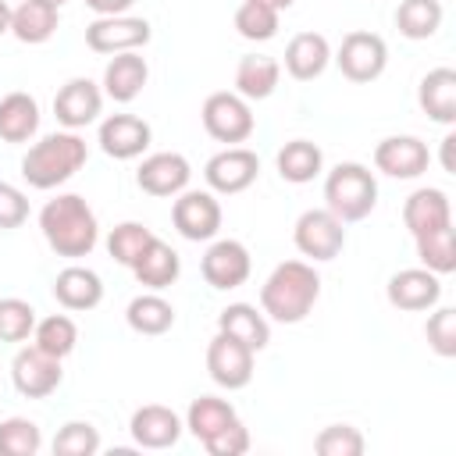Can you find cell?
<instances>
[{"mask_svg": "<svg viewBox=\"0 0 456 456\" xmlns=\"http://www.w3.org/2000/svg\"><path fill=\"white\" fill-rule=\"evenodd\" d=\"M235 28L246 39H271L278 32V11L264 0H242L235 11Z\"/></svg>", "mask_w": 456, "mask_h": 456, "instance_id": "36", "label": "cell"}, {"mask_svg": "<svg viewBox=\"0 0 456 456\" xmlns=\"http://www.w3.org/2000/svg\"><path fill=\"white\" fill-rule=\"evenodd\" d=\"M321 146L310 142V139H292L278 150V171L285 182H310L317 171H321Z\"/></svg>", "mask_w": 456, "mask_h": 456, "instance_id": "30", "label": "cell"}, {"mask_svg": "<svg viewBox=\"0 0 456 456\" xmlns=\"http://www.w3.org/2000/svg\"><path fill=\"white\" fill-rule=\"evenodd\" d=\"M324 200H328V210L338 217V221H360L374 210L378 203V182L374 175L363 167V164H338L328 182H324Z\"/></svg>", "mask_w": 456, "mask_h": 456, "instance_id": "4", "label": "cell"}, {"mask_svg": "<svg viewBox=\"0 0 456 456\" xmlns=\"http://www.w3.org/2000/svg\"><path fill=\"white\" fill-rule=\"evenodd\" d=\"M128 428H132V438H135L139 445H146V449H167V445H175L178 435H182L178 413L167 410V406H160V403L139 406V410L132 413V424H128Z\"/></svg>", "mask_w": 456, "mask_h": 456, "instance_id": "19", "label": "cell"}, {"mask_svg": "<svg viewBox=\"0 0 456 456\" xmlns=\"http://www.w3.org/2000/svg\"><path fill=\"white\" fill-rule=\"evenodd\" d=\"M314 449L321 456H360L363 452V435L353 424H331L314 438Z\"/></svg>", "mask_w": 456, "mask_h": 456, "instance_id": "41", "label": "cell"}, {"mask_svg": "<svg viewBox=\"0 0 456 456\" xmlns=\"http://www.w3.org/2000/svg\"><path fill=\"white\" fill-rule=\"evenodd\" d=\"M417 100L424 107L428 118L442 121V125H452L456 121V71L452 68H435L420 78V89H417Z\"/></svg>", "mask_w": 456, "mask_h": 456, "instance_id": "23", "label": "cell"}, {"mask_svg": "<svg viewBox=\"0 0 456 456\" xmlns=\"http://www.w3.org/2000/svg\"><path fill=\"white\" fill-rule=\"evenodd\" d=\"M203 445H207L210 456H239V452L249 449V431L239 420H232L221 431H214L210 438H203Z\"/></svg>", "mask_w": 456, "mask_h": 456, "instance_id": "43", "label": "cell"}, {"mask_svg": "<svg viewBox=\"0 0 456 456\" xmlns=\"http://www.w3.org/2000/svg\"><path fill=\"white\" fill-rule=\"evenodd\" d=\"M11 378H14V388L28 399H39V395H50L57 385H61V360L43 353L36 342L18 349L14 363H11Z\"/></svg>", "mask_w": 456, "mask_h": 456, "instance_id": "9", "label": "cell"}, {"mask_svg": "<svg viewBox=\"0 0 456 456\" xmlns=\"http://www.w3.org/2000/svg\"><path fill=\"white\" fill-rule=\"evenodd\" d=\"M157 235L146 228V224H139V221H125V224H118L114 232H110V239H107V249H110V256L118 260V264H135L139 260V253L153 242Z\"/></svg>", "mask_w": 456, "mask_h": 456, "instance_id": "37", "label": "cell"}, {"mask_svg": "<svg viewBox=\"0 0 456 456\" xmlns=\"http://www.w3.org/2000/svg\"><path fill=\"white\" fill-rule=\"evenodd\" d=\"M36 331V310L25 299H0V342H25Z\"/></svg>", "mask_w": 456, "mask_h": 456, "instance_id": "39", "label": "cell"}, {"mask_svg": "<svg viewBox=\"0 0 456 456\" xmlns=\"http://www.w3.org/2000/svg\"><path fill=\"white\" fill-rule=\"evenodd\" d=\"M146 78H150V68H146V61H142L139 53H132V50L118 53V57L107 64V71H103L107 96H110V100H118V103L135 100V96L142 93Z\"/></svg>", "mask_w": 456, "mask_h": 456, "instance_id": "24", "label": "cell"}, {"mask_svg": "<svg viewBox=\"0 0 456 456\" xmlns=\"http://www.w3.org/2000/svg\"><path fill=\"white\" fill-rule=\"evenodd\" d=\"M278 75H281V68H278L274 57H267V53H246L239 61V68H235L239 96L242 100H264V96H271L274 86H278Z\"/></svg>", "mask_w": 456, "mask_h": 456, "instance_id": "26", "label": "cell"}, {"mask_svg": "<svg viewBox=\"0 0 456 456\" xmlns=\"http://www.w3.org/2000/svg\"><path fill=\"white\" fill-rule=\"evenodd\" d=\"M256 171H260V160L246 146H228V150L214 153L203 167L210 189H217V192H242L246 185H253Z\"/></svg>", "mask_w": 456, "mask_h": 456, "instance_id": "11", "label": "cell"}, {"mask_svg": "<svg viewBox=\"0 0 456 456\" xmlns=\"http://www.w3.org/2000/svg\"><path fill=\"white\" fill-rule=\"evenodd\" d=\"M100 146L107 157H118V160L139 157L150 146V125L135 114H110L100 125Z\"/></svg>", "mask_w": 456, "mask_h": 456, "instance_id": "18", "label": "cell"}, {"mask_svg": "<svg viewBox=\"0 0 456 456\" xmlns=\"http://www.w3.org/2000/svg\"><path fill=\"white\" fill-rule=\"evenodd\" d=\"M232 420H239V417H235V410H232L224 399L200 395V399H192V406H189V431H192L200 442L210 438L214 431H221L224 424H232Z\"/></svg>", "mask_w": 456, "mask_h": 456, "instance_id": "35", "label": "cell"}, {"mask_svg": "<svg viewBox=\"0 0 456 456\" xmlns=\"http://www.w3.org/2000/svg\"><path fill=\"white\" fill-rule=\"evenodd\" d=\"M39 449V428L25 417H11L0 424V456H32Z\"/></svg>", "mask_w": 456, "mask_h": 456, "instance_id": "38", "label": "cell"}, {"mask_svg": "<svg viewBox=\"0 0 456 456\" xmlns=\"http://www.w3.org/2000/svg\"><path fill=\"white\" fill-rule=\"evenodd\" d=\"M217 328L239 342H246L249 349H264L267 338H271V328L264 321V314H256V306L249 303H232L217 314Z\"/></svg>", "mask_w": 456, "mask_h": 456, "instance_id": "27", "label": "cell"}, {"mask_svg": "<svg viewBox=\"0 0 456 456\" xmlns=\"http://www.w3.org/2000/svg\"><path fill=\"white\" fill-rule=\"evenodd\" d=\"M203 128L217 142H242L253 132V114L239 93H210L203 100Z\"/></svg>", "mask_w": 456, "mask_h": 456, "instance_id": "7", "label": "cell"}, {"mask_svg": "<svg viewBox=\"0 0 456 456\" xmlns=\"http://www.w3.org/2000/svg\"><path fill=\"white\" fill-rule=\"evenodd\" d=\"M0 32H11V7H7V0H0Z\"/></svg>", "mask_w": 456, "mask_h": 456, "instance_id": "47", "label": "cell"}, {"mask_svg": "<svg viewBox=\"0 0 456 456\" xmlns=\"http://www.w3.org/2000/svg\"><path fill=\"white\" fill-rule=\"evenodd\" d=\"M39 4H50V7H61L64 0H39Z\"/></svg>", "mask_w": 456, "mask_h": 456, "instance_id": "49", "label": "cell"}, {"mask_svg": "<svg viewBox=\"0 0 456 456\" xmlns=\"http://www.w3.org/2000/svg\"><path fill=\"white\" fill-rule=\"evenodd\" d=\"M53 296L64 310H93L100 299H103V285H100V274L89 271V267H64L53 281Z\"/></svg>", "mask_w": 456, "mask_h": 456, "instance_id": "22", "label": "cell"}, {"mask_svg": "<svg viewBox=\"0 0 456 456\" xmlns=\"http://www.w3.org/2000/svg\"><path fill=\"white\" fill-rule=\"evenodd\" d=\"M403 221L413 235H424V232H435V228H445L452 224V210H449V200L442 189H417L406 196V207H403Z\"/></svg>", "mask_w": 456, "mask_h": 456, "instance_id": "21", "label": "cell"}, {"mask_svg": "<svg viewBox=\"0 0 456 456\" xmlns=\"http://www.w3.org/2000/svg\"><path fill=\"white\" fill-rule=\"evenodd\" d=\"M338 71L349 78V82H374L381 71H385V61H388V46L378 32H349L342 36V46H338Z\"/></svg>", "mask_w": 456, "mask_h": 456, "instance_id": "5", "label": "cell"}, {"mask_svg": "<svg viewBox=\"0 0 456 456\" xmlns=\"http://www.w3.org/2000/svg\"><path fill=\"white\" fill-rule=\"evenodd\" d=\"M82 164H86V142L71 132H53L21 157V175L32 189H53L68 182Z\"/></svg>", "mask_w": 456, "mask_h": 456, "instance_id": "3", "label": "cell"}, {"mask_svg": "<svg viewBox=\"0 0 456 456\" xmlns=\"http://www.w3.org/2000/svg\"><path fill=\"white\" fill-rule=\"evenodd\" d=\"M96 449H100V435L93 424H82V420L64 424L53 438V456H93Z\"/></svg>", "mask_w": 456, "mask_h": 456, "instance_id": "40", "label": "cell"}, {"mask_svg": "<svg viewBox=\"0 0 456 456\" xmlns=\"http://www.w3.org/2000/svg\"><path fill=\"white\" fill-rule=\"evenodd\" d=\"M39 128V107L28 93L14 89L0 100V139L4 142H25Z\"/></svg>", "mask_w": 456, "mask_h": 456, "instance_id": "25", "label": "cell"}, {"mask_svg": "<svg viewBox=\"0 0 456 456\" xmlns=\"http://www.w3.org/2000/svg\"><path fill=\"white\" fill-rule=\"evenodd\" d=\"M207 370L224 388H242L253 378V349L224 331H217L207 346Z\"/></svg>", "mask_w": 456, "mask_h": 456, "instance_id": "8", "label": "cell"}, {"mask_svg": "<svg viewBox=\"0 0 456 456\" xmlns=\"http://www.w3.org/2000/svg\"><path fill=\"white\" fill-rule=\"evenodd\" d=\"M424 335H428V346L438 356H456V310L452 306L435 310L424 324Z\"/></svg>", "mask_w": 456, "mask_h": 456, "instance_id": "42", "label": "cell"}, {"mask_svg": "<svg viewBox=\"0 0 456 456\" xmlns=\"http://www.w3.org/2000/svg\"><path fill=\"white\" fill-rule=\"evenodd\" d=\"M100 103H103V96H100L96 82H89V78H71V82H64V86L57 89V96H53V114H57L61 125L82 128V125H89V121L100 114Z\"/></svg>", "mask_w": 456, "mask_h": 456, "instance_id": "17", "label": "cell"}, {"mask_svg": "<svg viewBox=\"0 0 456 456\" xmlns=\"http://www.w3.org/2000/svg\"><path fill=\"white\" fill-rule=\"evenodd\" d=\"M150 39V21L146 18H121V14H103L86 28V46L96 53H125L135 50Z\"/></svg>", "mask_w": 456, "mask_h": 456, "instance_id": "10", "label": "cell"}, {"mask_svg": "<svg viewBox=\"0 0 456 456\" xmlns=\"http://www.w3.org/2000/svg\"><path fill=\"white\" fill-rule=\"evenodd\" d=\"M86 4H89L96 14H121V11L132 7L135 0H86Z\"/></svg>", "mask_w": 456, "mask_h": 456, "instance_id": "45", "label": "cell"}, {"mask_svg": "<svg viewBox=\"0 0 456 456\" xmlns=\"http://www.w3.org/2000/svg\"><path fill=\"white\" fill-rule=\"evenodd\" d=\"M413 239H417V256L424 260L428 271H435V274L456 271V232H452V224L413 235Z\"/></svg>", "mask_w": 456, "mask_h": 456, "instance_id": "33", "label": "cell"}, {"mask_svg": "<svg viewBox=\"0 0 456 456\" xmlns=\"http://www.w3.org/2000/svg\"><path fill=\"white\" fill-rule=\"evenodd\" d=\"M28 217V200L11 182H0V228H18Z\"/></svg>", "mask_w": 456, "mask_h": 456, "instance_id": "44", "label": "cell"}, {"mask_svg": "<svg viewBox=\"0 0 456 456\" xmlns=\"http://www.w3.org/2000/svg\"><path fill=\"white\" fill-rule=\"evenodd\" d=\"M132 271H135V278H139L142 285H150V289H167V285L178 278L182 264H178V253H175L167 242L153 239V242L139 253V260L132 264Z\"/></svg>", "mask_w": 456, "mask_h": 456, "instance_id": "28", "label": "cell"}, {"mask_svg": "<svg viewBox=\"0 0 456 456\" xmlns=\"http://www.w3.org/2000/svg\"><path fill=\"white\" fill-rule=\"evenodd\" d=\"M296 249L314 260H335L346 246V228L331 210H303L296 221Z\"/></svg>", "mask_w": 456, "mask_h": 456, "instance_id": "6", "label": "cell"}, {"mask_svg": "<svg viewBox=\"0 0 456 456\" xmlns=\"http://www.w3.org/2000/svg\"><path fill=\"white\" fill-rule=\"evenodd\" d=\"M328 57H331V46L321 32H296L285 46V71L299 82H310L324 71Z\"/></svg>", "mask_w": 456, "mask_h": 456, "instance_id": "20", "label": "cell"}, {"mask_svg": "<svg viewBox=\"0 0 456 456\" xmlns=\"http://www.w3.org/2000/svg\"><path fill=\"white\" fill-rule=\"evenodd\" d=\"M438 296H442V285L428 267H406L388 278V303L399 310H428L438 303Z\"/></svg>", "mask_w": 456, "mask_h": 456, "instance_id": "16", "label": "cell"}, {"mask_svg": "<svg viewBox=\"0 0 456 456\" xmlns=\"http://www.w3.org/2000/svg\"><path fill=\"white\" fill-rule=\"evenodd\" d=\"M171 221L192 242L210 239L221 228V203L210 192H182L171 207Z\"/></svg>", "mask_w": 456, "mask_h": 456, "instance_id": "13", "label": "cell"}, {"mask_svg": "<svg viewBox=\"0 0 456 456\" xmlns=\"http://www.w3.org/2000/svg\"><path fill=\"white\" fill-rule=\"evenodd\" d=\"M189 175H192V171H189V160H185L182 153H153V157H146V160L139 164L135 182H139V189L150 192V196H175V192L185 189Z\"/></svg>", "mask_w": 456, "mask_h": 456, "instance_id": "15", "label": "cell"}, {"mask_svg": "<svg viewBox=\"0 0 456 456\" xmlns=\"http://www.w3.org/2000/svg\"><path fill=\"white\" fill-rule=\"evenodd\" d=\"M75 342H78V328L68 314H50L36 324V346L57 360H64L75 349Z\"/></svg>", "mask_w": 456, "mask_h": 456, "instance_id": "34", "label": "cell"}, {"mask_svg": "<svg viewBox=\"0 0 456 456\" xmlns=\"http://www.w3.org/2000/svg\"><path fill=\"white\" fill-rule=\"evenodd\" d=\"M317 296H321V278H317V271H314L310 264H303V260H285V264H278V267L271 271V278L264 281V289H260L264 310H267L274 321H281V324L303 321V317L314 310Z\"/></svg>", "mask_w": 456, "mask_h": 456, "instance_id": "1", "label": "cell"}, {"mask_svg": "<svg viewBox=\"0 0 456 456\" xmlns=\"http://www.w3.org/2000/svg\"><path fill=\"white\" fill-rule=\"evenodd\" d=\"M442 25V4L438 0H403L395 11V28L406 39H428Z\"/></svg>", "mask_w": 456, "mask_h": 456, "instance_id": "32", "label": "cell"}, {"mask_svg": "<svg viewBox=\"0 0 456 456\" xmlns=\"http://www.w3.org/2000/svg\"><path fill=\"white\" fill-rule=\"evenodd\" d=\"M128 324L139 331V335H164L171 324H175V306L164 299V296H135L125 310Z\"/></svg>", "mask_w": 456, "mask_h": 456, "instance_id": "31", "label": "cell"}, {"mask_svg": "<svg viewBox=\"0 0 456 456\" xmlns=\"http://www.w3.org/2000/svg\"><path fill=\"white\" fill-rule=\"evenodd\" d=\"M39 228L57 256H86L96 246V217L89 203L75 192L50 200L39 210Z\"/></svg>", "mask_w": 456, "mask_h": 456, "instance_id": "2", "label": "cell"}, {"mask_svg": "<svg viewBox=\"0 0 456 456\" xmlns=\"http://www.w3.org/2000/svg\"><path fill=\"white\" fill-rule=\"evenodd\" d=\"M442 167L445 171H456V135L452 132L442 139Z\"/></svg>", "mask_w": 456, "mask_h": 456, "instance_id": "46", "label": "cell"}, {"mask_svg": "<svg viewBox=\"0 0 456 456\" xmlns=\"http://www.w3.org/2000/svg\"><path fill=\"white\" fill-rule=\"evenodd\" d=\"M264 4H271V7H274V11H281V7H289V4H292V0H264Z\"/></svg>", "mask_w": 456, "mask_h": 456, "instance_id": "48", "label": "cell"}, {"mask_svg": "<svg viewBox=\"0 0 456 456\" xmlns=\"http://www.w3.org/2000/svg\"><path fill=\"white\" fill-rule=\"evenodd\" d=\"M11 32L21 43H46L57 32V7L39 4V0H25L21 7L11 11Z\"/></svg>", "mask_w": 456, "mask_h": 456, "instance_id": "29", "label": "cell"}, {"mask_svg": "<svg viewBox=\"0 0 456 456\" xmlns=\"http://www.w3.org/2000/svg\"><path fill=\"white\" fill-rule=\"evenodd\" d=\"M374 164H378V171H385L392 178H417L428 171L431 153L417 135H392V139L378 142Z\"/></svg>", "mask_w": 456, "mask_h": 456, "instance_id": "12", "label": "cell"}, {"mask_svg": "<svg viewBox=\"0 0 456 456\" xmlns=\"http://www.w3.org/2000/svg\"><path fill=\"white\" fill-rule=\"evenodd\" d=\"M203 278L214 285V289H235L249 278V253L242 242L235 239H221L214 242L207 253H203Z\"/></svg>", "mask_w": 456, "mask_h": 456, "instance_id": "14", "label": "cell"}]
</instances>
